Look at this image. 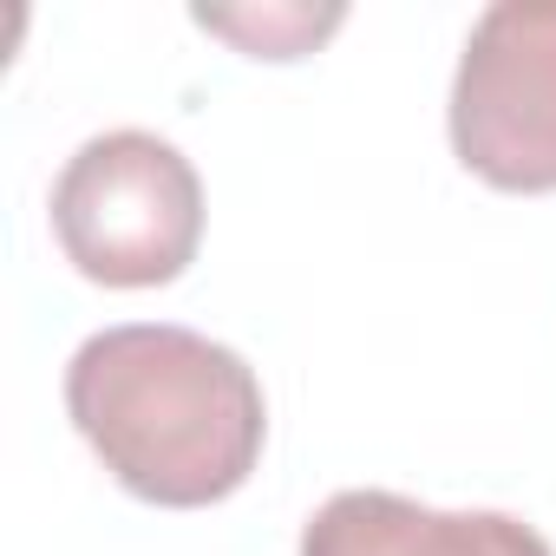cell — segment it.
<instances>
[{
  "label": "cell",
  "mask_w": 556,
  "mask_h": 556,
  "mask_svg": "<svg viewBox=\"0 0 556 556\" xmlns=\"http://www.w3.org/2000/svg\"><path fill=\"white\" fill-rule=\"evenodd\" d=\"M66 413L99 465L144 504L203 510L249 484L268 400L255 367L170 321H125L92 334L66 367Z\"/></svg>",
  "instance_id": "6da1fadb"
},
{
  "label": "cell",
  "mask_w": 556,
  "mask_h": 556,
  "mask_svg": "<svg viewBox=\"0 0 556 556\" xmlns=\"http://www.w3.org/2000/svg\"><path fill=\"white\" fill-rule=\"evenodd\" d=\"M53 236L99 289H164L197 262L203 177L157 131H99L53 184Z\"/></svg>",
  "instance_id": "7a4b0ae2"
},
{
  "label": "cell",
  "mask_w": 556,
  "mask_h": 556,
  "mask_svg": "<svg viewBox=\"0 0 556 556\" xmlns=\"http://www.w3.org/2000/svg\"><path fill=\"white\" fill-rule=\"evenodd\" d=\"M445 125L491 190H556V0H497L471 21Z\"/></svg>",
  "instance_id": "3957f363"
},
{
  "label": "cell",
  "mask_w": 556,
  "mask_h": 556,
  "mask_svg": "<svg viewBox=\"0 0 556 556\" xmlns=\"http://www.w3.org/2000/svg\"><path fill=\"white\" fill-rule=\"evenodd\" d=\"M302 556H549V543L510 510H432L400 491H334Z\"/></svg>",
  "instance_id": "277c9868"
},
{
  "label": "cell",
  "mask_w": 556,
  "mask_h": 556,
  "mask_svg": "<svg viewBox=\"0 0 556 556\" xmlns=\"http://www.w3.org/2000/svg\"><path fill=\"white\" fill-rule=\"evenodd\" d=\"M341 21H348L341 8H308V0H275V8H197V27L236 40L249 60H302Z\"/></svg>",
  "instance_id": "5b68a950"
}]
</instances>
